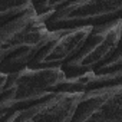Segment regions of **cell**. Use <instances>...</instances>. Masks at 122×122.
Returning a JSON list of instances; mask_svg holds the SVG:
<instances>
[{"mask_svg": "<svg viewBox=\"0 0 122 122\" xmlns=\"http://www.w3.org/2000/svg\"><path fill=\"white\" fill-rule=\"evenodd\" d=\"M50 37L43 20L32 10L0 27V73L27 69Z\"/></svg>", "mask_w": 122, "mask_h": 122, "instance_id": "obj_1", "label": "cell"}, {"mask_svg": "<svg viewBox=\"0 0 122 122\" xmlns=\"http://www.w3.org/2000/svg\"><path fill=\"white\" fill-rule=\"evenodd\" d=\"M65 81L60 69H23L12 75L0 73V119L50 98Z\"/></svg>", "mask_w": 122, "mask_h": 122, "instance_id": "obj_2", "label": "cell"}, {"mask_svg": "<svg viewBox=\"0 0 122 122\" xmlns=\"http://www.w3.org/2000/svg\"><path fill=\"white\" fill-rule=\"evenodd\" d=\"M121 15V0H63L62 6L45 22V26L50 33L81 27L92 29L122 19Z\"/></svg>", "mask_w": 122, "mask_h": 122, "instance_id": "obj_3", "label": "cell"}, {"mask_svg": "<svg viewBox=\"0 0 122 122\" xmlns=\"http://www.w3.org/2000/svg\"><path fill=\"white\" fill-rule=\"evenodd\" d=\"M121 35L122 19L92 27L88 39L85 40L79 52L60 69L65 75V79L82 76L98 68L111 55H113L116 49L121 47Z\"/></svg>", "mask_w": 122, "mask_h": 122, "instance_id": "obj_4", "label": "cell"}, {"mask_svg": "<svg viewBox=\"0 0 122 122\" xmlns=\"http://www.w3.org/2000/svg\"><path fill=\"white\" fill-rule=\"evenodd\" d=\"M91 27L52 32L27 69H62L79 52L91 33Z\"/></svg>", "mask_w": 122, "mask_h": 122, "instance_id": "obj_5", "label": "cell"}, {"mask_svg": "<svg viewBox=\"0 0 122 122\" xmlns=\"http://www.w3.org/2000/svg\"><path fill=\"white\" fill-rule=\"evenodd\" d=\"M71 122H122V85L82 93Z\"/></svg>", "mask_w": 122, "mask_h": 122, "instance_id": "obj_6", "label": "cell"}, {"mask_svg": "<svg viewBox=\"0 0 122 122\" xmlns=\"http://www.w3.org/2000/svg\"><path fill=\"white\" fill-rule=\"evenodd\" d=\"M82 93L56 92L46 101L16 111L0 122H71Z\"/></svg>", "mask_w": 122, "mask_h": 122, "instance_id": "obj_7", "label": "cell"}, {"mask_svg": "<svg viewBox=\"0 0 122 122\" xmlns=\"http://www.w3.org/2000/svg\"><path fill=\"white\" fill-rule=\"evenodd\" d=\"M122 85V53L121 47L113 52L105 62H102L93 71L72 79H65L60 82L55 92L68 93H85L89 91L121 86Z\"/></svg>", "mask_w": 122, "mask_h": 122, "instance_id": "obj_8", "label": "cell"}, {"mask_svg": "<svg viewBox=\"0 0 122 122\" xmlns=\"http://www.w3.org/2000/svg\"><path fill=\"white\" fill-rule=\"evenodd\" d=\"M29 10H32L30 0H0V27Z\"/></svg>", "mask_w": 122, "mask_h": 122, "instance_id": "obj_9", "label": "cell"}, {"mask_svg": "<svg viewBox=\"0 0 122 122\" xmlns=\"http://www.w3.org/2000/svg\"><path fill=\"white\" fill-rule=\"evenodd\" d=\"M63 0H39V2H32V9L36 13L37 17L43 20V23L62 6Z\"/></svg>", "mask_w": 122, "mask_h": 122, "instance_id": "obj_10", "label": "cell"}]
</instances>
